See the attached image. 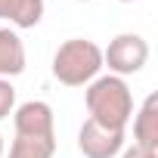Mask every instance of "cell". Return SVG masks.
I'll use <instances>...</instances> for the list:
<instances>
[{"mask_svg":"<svg viewBox=\"0 0 158 158\" xmlns=\"http://www.w3.org/2000/svg\"><path fill=\"white\" fill-rule=\"evenodd\" d=\"M77 3H87V0H77Z\"/></svg>","mask_w":158,"mask_h":158,"instance_id":"5bb4252c","label":"cell"},{"mask_svg":"<svg viewBox=\"0 0 158 158\" xmlns=\"http://www.w3.org/2000/svg\"><path fill=\"white\" fill-rule=\"evenodd\" d=\"M0 158H3V136H0Z\"/></svg>","mask_w":158,"mask_h":158,"instance_id":"7c38bea8","label":"cell"},{"mask_svg":"<svg viewBox=\"0 0 158 158\" xmlns=\"http://www.w3.org/2000/svg\"><path fill=\"white\" fill-rule=\"evenodd\" d=\"M0 19L13 28H34L44 19V0H0Z\"/></svg>","mask_w":158,"mask_h":158,"instance_id":"ba28073f","label":"cell"},{"mask_svg":"<svg viewBox=\"0 0 158 158\" xmlns=\"http://www.w3.org/2000/svg\"><path fill=\"white\" fill-rule=\"evenodd\" d=\"M16 109V87L6 81V77H0V121L10 118Z\"/></svg>","mask_w":158,"mask_h":158,"instance_id":"30bf717a","label":"cell"},{"mask_svg":"<svg viewBox=\"0 0 158 158\" xmlns=\"http://www.w3.org/2000/svg\"><path fill=\"white\" fill-rule=\"evenodd\" d=\"M13 127L16 133H31V136H53L56 133V118L50 102L44 99H28L13 109Z\"/></svg>","mask_w":158,"mask_h":158,"instance_id":"5b68a950","label":"cell"},{"mask_svg":"<svg viewBox=\"0 0 158 158\" xmlns=\"http://www.w3.org/2000/svg\"><path fill=\"white\" fill-rule=\"evenodd\" d=\"M53 155H56V133H53V136L16 133L6 158H53Z\"/></svg>","mask_w":158,"mask_h":158,"instance_id":"9c48e42d","label":"cell"},{"mask_svg":"<svg viewBox=\"0 0 158 158\" xmlns=\"http://www.w3.org/2000/svg\"><path fill=\"white\" fill-rule=\"evenodd\" d=\"M84 106L90 112V121L112 127V130H127L133 118V93L124 77L118 74H99L84 87Z\"/></svg>","mask_w":158,"mask_h":158,"instance_id":"6da1fadb","label":"cell"},{"mask_svg":"<svg viewBox=\"0 0 158 158\" xmlns=\"http://www.w3.org/2000/svg\"><path fill=\"white\" fill-rule=\"evenodd\" d=\"M133 143L158 152V93H149L133 112Z\"/></svg>","mask_w":158,"mask_h":158,"instance_id":"8992f818","label":"cell"},{"mask_svg":"<svg viewBox=\"0 0 158 158\" xmlns=\"http://www.w3.org/2000/svg\"><path fill=\"white\" fill-rule=\"evenodd\" d=\"M121 158H158V152L133 143V146H124V149H121Z\"/></svg>","mask_w":158,"mask_h":158,"instance_id":"8fae6325","label":"cell"},{"mask_svg":"<svg viewBox=\"0 0 158 158\" xmlns=\"http://www.w3.org/2000/svg\"><path fill=\"white\" fill-rule=\"evenodd\" d=\"M118 3H133V0H118Z\"/></svg>","mask_w":158,"mask_h":158,"instance_id":"4fadbf2b","label":"cell"},{"mask_svg":"<svg viewBox=\"0 0 158 158\" xmlns=\"http://www.w3.org/2000/svg\"><path fill=\"white\" fill-rule=\"evenodd\" d=\"M102 68V47L87 37H68L53 53V77L65 87H87Z\"/></svg>","mask_w":158,"mask_h":158,"instance_id":"7a4b0ae2","label":"cell"},{"mask_svg":"<svg viewBox=\"0 0 158 158\" xmlns=\"http://www.w3.org/2000/svg\"><path fill=\"white\" fill-rule=\"evenodd\" d=\"M146 62H149V40L133 31L115 34L102 50V65H109V74H118V77L139 74Z\"/></svg>","mask_w":158,"mask_h":158,"instance_id":"3957f363","label":"cell"},{"mask_svg":"<svg viewBox=\"0 0 158 158\" xmlns=\"http://www.w3.org/2000/svg\"><path fill=\"white\" fill-rule=\"evenodd\" d=\"M124 139H127L124 130H112V127H102L87 118L77 130V152L84 158H115V155H121Z\"/></svg>","mask_w":158,"mask_h":158,"instance_id":"277c9868","label":"cell"},{"mask_svg":"<svg viewBox=\"0 0 158 158\" xmlns=\"http://www.w3.org/2000/svg\"><path fill=\"white\" fill-rule=\"evenodd\" d=\"M25 44L13 28H0V77H16L25 71Z\"/></svg>","mask_w":158,"mask_h":158,"instance_id":"52a82bcc","label":"cell"}]
</instances>
